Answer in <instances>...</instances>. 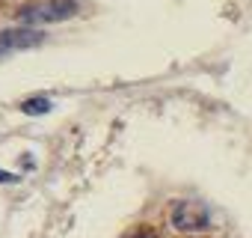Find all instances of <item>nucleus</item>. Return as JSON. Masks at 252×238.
<instances>
[{
  "mask_svg": "<svg viewBox=\"0 0 252 238\" xmlns=\"http://www.w3.org/2000/svg\"><path fill=\"white\" fill-rule=\"evenodd\" d=\"M77 15V0H33L18 9L21 27H42V24H60Z\"/></svg>",
  "mask_w": 252,
  "mask_h": 238,
  "instance_id": "nucleus-1",
  "label": "nucleus"
},
{
  "mask_svg": "<svg viewBox=\"0 0 252 238\" xmlns=\"http://www.w3.org/2000/svg\"><path fill=\"white\" fill-rule=\"evenodd\" d=\"M169 220L178 232H202V229L211 226V211L196 199H181V202L172 205Z\"/></svg>",
  "mask_w": 252,
  "mask_h": 238,
  "instance_id": "nucleus-2",
  "label": "nucleus"
},
{
  "mask_svg": "<svg viewBox=\"0 0 252 238\" xmlns=\"http://www.w3.org/2000/svg\"><path fill=\"white\" fill-rule=\"evenodd\" d=\"M42 39H45V33L42 30H33V27H9V30H0V60L9 57V54H18V51H27V48H36Z\"/></svg>",
  "mask_w": 252,
  "mask_h": 238,
  "instance_id": "nucleus-3",
  "label": "nucleus"
},
{
  "mask_svg": "<svg viewBox=\"0 0 252 238\" xmlns=\"http://www.w3.org/2000/svg\"><path fill=\"white\" fill-rule=\"evenodd\" d=\"M21 110H24L27 116H42V113L51 110V98H48V95H33V98L21 101Z\"/></svg>",
  "mask_w": 252,
  "mask_h": 238,
  "instance_id": "nucleus-4",
  "label": "nucleus"
},
{
  "mask_svg": "<svg viewBox=\"0 0 252 238\" xmlns=\"http://www.w3.org/2000/svg\"><path fill=\"white\" fill-rule=\"evenodd\" d=\"M122 238H158V232L152 229V226H134V229H128Z\"/></svg>",
  "mask_w": 252,
  "mask_h": 238,
  "instance_id": "nucleus-5",
  "label": "nucleus"
},
{
  "mask_svg": "<svg viewBox=\"0 0 252 238\" xmlns=\"http://www.w3.org/2000/svg\"><path fill=\"white\" fill-rule=\"evenodd\" d=\"M0 182H6V185H12V182H18V176H12V173H3V170H0Z\"/></svg>",
  "mask_w": 252,
  "mask_h": 238,
  "instance_id": "nucleus-6",
  "label": "nucleus"
}]
</instances>
